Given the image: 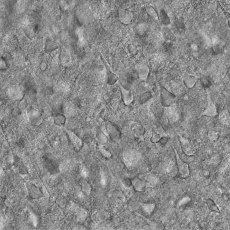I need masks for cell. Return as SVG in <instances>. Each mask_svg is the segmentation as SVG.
I'll list each match as a JSON object with an SVG mask.
<instances>
[{
    "label": "cell",
    "mask_w": 230,
    "mask_h": 230,
    "mask_svg": "<svg viewBox=\"0 0 230 230\" xmlns=\"http://www.w3.org/2000/svg\"><path fill=\"white\" fill-rule=\"evenodd\" d=\"M173 149H174L175 156H176V162H177L179 175L181 178L186 179L187 177H188L190 174L188 165L187 163L183 162L180 159L177 151L174 148Z\"/></svg>",
    "instance_id": "1"
},
{
    "label": "cell",
    "mask_w": 230,
    "mask_h": 230,
    "mask_svg": "<svg viewBox=\"0 0 230 230\" xmlns=\"http://www.w3.org/2000/svg\"><path fill=\"white\" fill-rule=\"evenodd\" d=\"M30 122L35 126L41 125L43 121V118L40 112L35 109L30 110L28 113Z\"/></svg>",
    "instance_id": "2"
},
{
    "label": "cell",
    "mask_w": 230,
    "mask_h": 230,
    "mask_svg": "<svg viewBox=\"0 0 230 230\" xmlns=\"http://www.w3.org/2000/svg\"><path fill=\"white\" fill-rule=\"evenodd\" d=\"M118 13L120 21L123 24L127 25L132 21L133 14L129 11L121 9L119 10Z\"/></svg>",
    "instance_id": "3"
},
{
    "label": "cell",
    "mask_w": 230,
    "mask_h": 230,
    "mask_svg": "<svg viewBox=\"0 0 230 230\" xmlns=\"http://www.w3.org/2000/svg\"><path fill=\"white\" fill-rule=\"evenodd\" d=\"M8 95L11 98L14 100H20L23 97V90L21 87L14 86L8 90Z\"/></svg>",
    "instance_id": "4"
},
{
    "label": "cell",
    "mask_w": 230,
    "mask_h": 230,
    "mask_svg": "<svg viewBox=\"0 0 230 230\" xmlns=\"http://www.w3.org/2000/svg\"><path fill=\"white\" fill-rule=\"evenodd\" d=\"M67 135H68L69 139L71 144L73 145V147L74 148L75 150L76 151H79L82 146V140L72 131H67Z\"/></svg>",
    "instance_id": "5"
},
{
    "label": "cell",
    "mask_w": 230,
    "mask_h": 230,
    "mask_svg": "<svg viewBox=\"0 0 230 230\" xmlns=\"http://www.w3.org/2000/svg\"><path fill=\"white\" fill-rule=\"evenodd\" d=\"M29 194L30 197L34 199H39L43 196V194L41 190L34 185L29 188Z\"/></svg>",
    "instance_id": "6"
},
{
    "label": "cell",
    "mask_w": 230,
    "mask_h": 230,
    "mask_svg": "<svg viewBox=\"0 0 230 230\" xmlns=\"http://www.w3.org/2000/svg\"><path fill=\"white\" fill-rule=\"evenodd\" d=\"M106 213L103 211H98L96 212L93 215V220L97 222H99L104 221L106 218Z\"/></svg>",
    "instance_id": "7"
},
{
    "label": "cell",
    "mask_w": 230,
    "mask_h": 230,
    "mask_svg": "<svg viewBox=\"0 0 230 230\" xmlns=\"http://www.w3.org/2000/svg\"><path fill=\"white\" fill-rule=\"evenodd\" d=\"M121 93H122V98H123V100L125 103L127 104V103H130V102L132 101V95L131 93L123 88H121Z\"/></svg>",
    "instance_id": "8"
},
{
    "label": "cell",
    "mask_w": 230,
    "mask_h": 230,
    "mask_svg": "<svg viewBox=\"0 0 230 230\" xmlns=\"http://www.w3.org/2000/svg\"><path fill=\"white\" fill-rule=\"evenodd\" d=\"M132 184L136 191H143L144 188V183L138 178H136L132 181Z\"/></svg>",
    "instance_id": "9"
},
{
    "label": "cell",
    "mask_w": 230,
    "mask_h": 230,
    "mask_svg": "<svg viewBox=\"0 0 230 230\" xmlns=\"http://www.w3.org/2000/svg\"><path fill=\"white\" fill-rule=\"evenodd\" d=\"M160 19L161 22L165 25H168L170 23V19L165 10L163 9L160 10Z\"/></svg>",
    "instance_id": "10"
},
{
    "label": "cell",
    "mask_w": 230,
    "mask_h": 230,
    "mask_svg": "<svg viewBox=\"0 0 230 230\" xmlns=\"http://www.w3.org/2000/svg\"><path fill=\"white\" fill-rule=\"evenodd\" d=\"M206 204L208 205L209 209L212 211H215L217 213L220 212L219 207L212 200L210 199L207 200H206Z\"/></svg>",
    "instance_id": "11"
},
{
    "label": "cell",
    "mask_w": 230,
    "mask_h": 230,
    "mask_svg": "<svg viewBox=\"0 0 230 230\" xmlns=\"http://www.w3.org/2000/svg\"><path fill=\"white\" fill-rule=\"evenodd\" d=\"M175 29L179 33H183L185 31V25L182 22L179 20H176L174 22Z\"/></svg>",
    "instance_id": "12"
},
{
    "label": "cell",
    "mask_w": 230,
    "mask_h": 230,
    "mask_svg": "<svg viewBox=\"0 0 230 230\" xmlns=\"http://www.w3.org/2000/svg\"><path fill=\"white\" fill-rule=\"evenodd\" d=\"M146 11L148 14L149 15H150L153 19L156 20H159L157 14L155 10L153 9V7L151 6H148L146 7Z\"/></svg>",
    "instance_id": "13"
},
{
    "label": "cell",
    "mask_w": 230,
    "mask_h": 230,
    "mask_svg": "<svg viewBox=\"0 0 230 230\" xmlns=\"http://www.w3.org/2000/svg\"><path fill=\"white\" fill-rule=\"evenodd\" d=\"M165 36L168 41H175L176 40V38L174 36V35L170 30L168 29H166L165 32Z\"/></svg>",
    "instance_id": "14"
},
{
    "label": "cell",
    "mask_w": 230,
    "mask_h": 230,
    "mask_svg": "<svg viewBox=\"0 0 230 230\" xmlns=\"http://www.w3.org/2000/svg\"><path fill=\"white\" fill-rule=\"evenodd\" d=\"M147 30V27L145 24H140L136 27L137 33L140 35H143Z\"/></svg>",
    "instance_id": "15"
},
{
    "label": "cell",
    "mask_w": 230,
    "mask_h": 230,
    "mask_svg": "<svg viewBox=\"0 0 230 230\" xmlns=\"http://www.w3.org/2000/svg\"><path fill=\"white\" fill-rule=\"evenodd\" d=\"M54 121L57 125L61 126L64 123L65 117L61 114H57L54 117Z\"/></svg>",
    "instance_id": "16"
},
{
    "label": "cell",
    "mask_w": 230,
    "mask_h": 230,
    "mask_svg": "<svg viewBox=\"0 0 230 230\" xmlns=\"http://www.w3.org/2000/svg\"><path fill=\"white\" fill-rule=\"evenodd\" d=\"M202 84L205 88H209L212 84L211 80L209 77H204L201 79Z\"/></svg>",
    "instance_id": "17"
},
{
    "label": "cell",
    "mask_w": 230,
    "mask_h": 230,
    "mask_svg": "<svg viewBox=\"0 0 230 230\" xmlns=\"http://www.w3.org/2000/svg\"><path fill=\"white\" fill-rule=\"evenodd\" d=\"M172 47H173V44L170 41L167 42L166 44H165V46H164L165 49L167 51H171Z\"/></svg>",
    "instance_id": "18"
},
{
    "label": "cell",
    "mask_w": 230,
    "mask_h": 230,
    "mask_svg": "<svg viewBox=\"0 0 230 230\" xmlns=\"http://www.w3.org/2000/svg\"><path fill=\"white\" fill-rule=\"evenodd\" d=\"M213 52L216 54L220 53L222 51V48L219 45H216L213 48Z\"/></svg>",
    "instance_id": "19"
}]
</instances>
